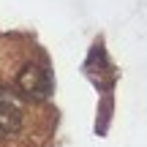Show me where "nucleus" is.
<instances>
[{
    "label": "nucleus",
    "instance_id": "f257e3e1",
    "mask_svg": "<svg viewBox=\"0 0 147 147\" xmlns=\"http://www.w3.org/2000/svg\"><path fill=\"white\" fill-rule=\"evenodd\" d=\"M19 90L30 98H47L52 93V82H49V74L36 63H27L25 68L19 71V79H16Z\"/></svg>",
    "mask_w": 147,
    "mask_h": 147
},
{
    "label": "nucleus",
    "instance_id": "f03ea898",
    "mask_svg": "<svg viewBox=\"0 0 147 147\" xmlns=\"http://www.w3.org/2000/svg\"><path fill=\"white\" fill-rule=\"evenodd\" d=\"M19 125H22L19 106L0 104V134H14V131H19Z\"/></svg>",
    "mask_w": 147,
    "mask_h": 147
}]
</instances>
